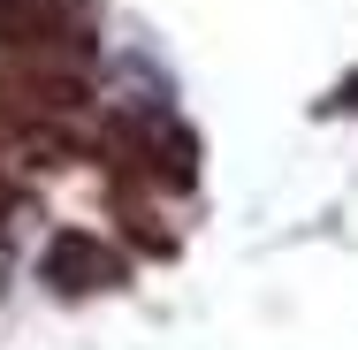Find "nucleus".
<instances>
[{"instance_id":"f257e3e1","label":"nucleus","mask_w":358,"mask_h":350,"mask_svg":"<svg viewBox=\"0 0 358 350\" xmlns=\"http://www.w3.org/2000/svg\"><path fill=\"white\" fill-rule=\"evenodd\" d=\"M46 275L62 282V289H99V282H115V259L99 251V236H54V251H46Z\"/></svg>"},{"instance_id":"f03ea898","label":"nucleus","mask_w":358,"mask_h":350,"mask_svg":"<svg viewBox=\"0 0 358 350\" xmlns=\"http://www.w3.org/2000/svg\"><path fill=\"white\" fill-rule=\"evenodd\" d=\"M0 213H8V183H0Z\"/></svg>"}]
</instances>
